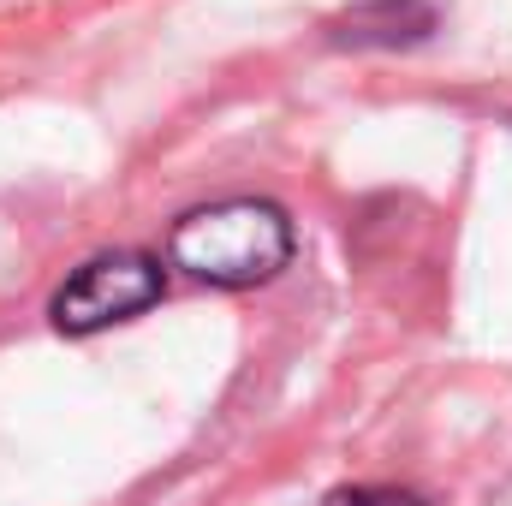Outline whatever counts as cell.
Masks as SVG:
<instances>
[{"instance_id": "cell-1", "label": "cell", "mask_w": 512, "mask_h": 506, "mask_svg": "<svg viewBox=\"0 0 512 506\" xmlns=\"http://www.w3.org/2000/svg\"><path fill=\"white\" fill-rule=\"evenodd\" d=\"M167 262L203 286H262L292 262V221L280 203L227 197L179 215L167 233Z\"/></svg>"}, {"instance_id": "cell-2", "label": "cell", "mask_w": 512, "mask_h": 506, "mask_svg": "<svg viewBox=\"0 0 512 506\" xmlns=\"http://www.w3.org/2000/svg\"><path fill=\"white\" fill-rule=\"evenodd\" d=\"M161 286H167V274H161L155 256L102 251L54 292L48 316H54L60 334H102V328H114V322L143 316V310L161 298Z\"/></svg>"}, {"instance_id": "cell-3", "label": "cell", "mask_w": 512, "mask_h": 506, "mask_svg": "<svg viewBox=\"0 0 512 506\" xmlns=\"http://www.w3.org/2000/svg\"><path fill=\"white\" fill-rule=\"evenodd\" d=\"M435 30V12L423 0H364L334 24V42L352 48H399V42H423Z\"/></svg>"}, {"instance_id": "cell-4", "label": "cell", "mask_w": 512, "mask_h": 506, "mask_svg": "<svg viewBox=\"0 0 512 506\" xmlns=\"http://www.w3.org/2000/svg\"><path fill=\"white\" fill-rule=\"evenodd\" d=\"M322 506H429V501L411 495V489H340V495H328Z\"/></svg>"}]
</instances>
